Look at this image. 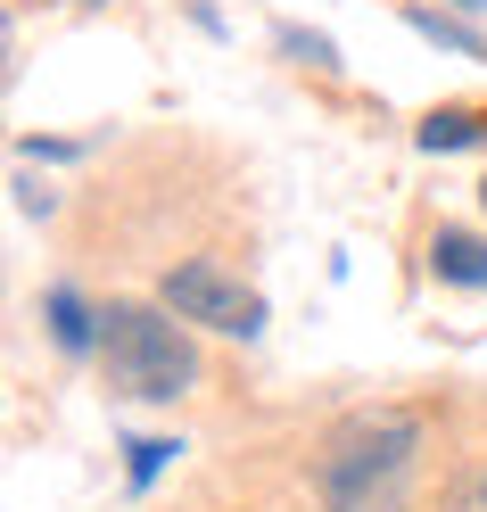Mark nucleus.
Listing matches in <instances>:
<instances>
[{
    "label": "nucleus",
    "mask_w": 487,
    "mask_h": 512,
    "mask_svg": "<svg viewBox=\"0 0 487 512\" xmlns=\"http://www.w3.org/2000/svg\"><path fill=\"white\" fill-rule=\"evenodd\" d=\"M166 306L182 314V323H199V331H232V339H256V331H265V298H256L240 273L207 265V256H190V265L166 273Z\"/></svg>",
    "instance_id": "3"
},
{
    "label": "nucleus",
    "mask_w": 487,
    "mask_h": 512,
    "mask_svg": "<svg viewBox=\"0 0 487 512\" xmlns=\"http://www.w3.org/2000/svg\"><path fill=\"white\" fill-rule=\"evenodd\" d=\"M479 504H487V488H479Z\"/></svg>",
    "instance_id": "11"
},
{
    "label": "nucleus",
    "mask_w": 487,
    "mask_h": 512,
    "mask_svg": "<svg viewBox=\"0 0 487 512\" xmlns=\"http://www.w3.org/2000/svg\"><path fill=\"white\" fill-rule=\"evenodd\" d=\"M471 141H479V116H463V108H438L430 124H421V149L430 157L438 149H471Z\"/></svg>",
    "instance_id": "6"
},
{
    "label": "nucleus",
    "mask_w": 487,
    "mask_h": 512,
    "mask_svg": "<svg viewBox=\"0 0 487 512\" xmlns=\"http://www.w3.org/2000/svg\"><path fill=\"white\" fill-rule=\"evenodd\" d=\"M100 364H108V389L141 397V405H174L199 380V356H190L174 306H108L100 314Z\"/></svg>",
    "instance_id": "2"
},
{
    "label": "nucleus",
    "mask_w": 487,
    "mask_h": 512,
    "mask_svg": "<svg viewBox=\"0 0 487 512\" xmlns=\"http://www.w3.org/2000/svg\"><path fill=\"white\" fill-rule=\"evenodd\" d=\"M463 9H487V0H463Z\"/></svg>",
    "instance_id": "9"
},
{
    "label": "nucleus",
    "mask_w": 487,
    "mask_h": 512,
    "mask_svg": "<svg viewBox=\"0 0 487 512\" xmlns=\"http://www.w3.org/2000/svg\"><path fill=\"white\" fill-rule=\"evenodd\" d=\"M421 455V422L397 405H372V413H347V422L322 438V504L331 512H405V479Z\"/></svg>",
    "instance_id": "1"
},
{
    "label": "nucleus",
    "mask_w": 487,
    "mask_h": 512,
    "mask_svg": "<svg viewBox=\"0 0 487 512\" xmlns=\"http://www.w3.org/2000/svg\"><path fill=\"white\" fill-rule=\"evenodd\" d=\"M479 199H487V182H479Z\"/></svg>",
    "instance_id": "10"
},
{
    "label": "nucleus",
    "mask_w": 487,
    "mask_h": 512,
    "mask_svg": "<svg viewBox=\"0 0 487 512\" xmlns=\"http://www.w3.org/2000/svg\"><path fill=\"white\" fill-rule=\"evenodd\" d=\"M430 273L454 281V290H487V248H479L471 232H438V240H430Z\"/></svg>",
    "instance_id": "4"
},
{
    "label": "nucleus",
    "mask_w": 487,
    "mask_h": 512,
    "mask_svg": "<svg viewBox=\"0 0 487 512\" xmlns=\"http://www.w3.org/2000/svg\"><path fill=\"white\" fill-rule=\"evenodd\" d=\"M91 323H100V314H83L75 290H50V331H58V347H75V356H83V347H100V331H91Z\"/></svg>",
    "instance_id": "5"
},
{
    "label": "nucleus",
    "mask_w": 487,
    "mask_h": 512,
    "mask_svg": "<svg viewBox=\"0 0 487 512\" xmlns=\"http://www.w3.org/2000/svg\"><path fill=\"white\" fill-rule=\"evenodd\" d=\"M174 455H182V446H174V438H133V471H124V479H133V488H149V479H157V471H166Z\"/></svg>",
    "instance_id": "7"
},
{
    "label": "nucleus",
    "mask_w": 487,
    "mask_h": 512,
    "mask_svg": "<svg viewBox=\"0 0 487 512\" xmlns=\"http://www.w3.org/2000/svg\"><path fill=\"white\" fill-rule=\"evenodd\" d=\"M289 50H298L306 67H331V42H322V34H289Z\"/></svg>",
    "instance_id": "8"
}]
</instances>
